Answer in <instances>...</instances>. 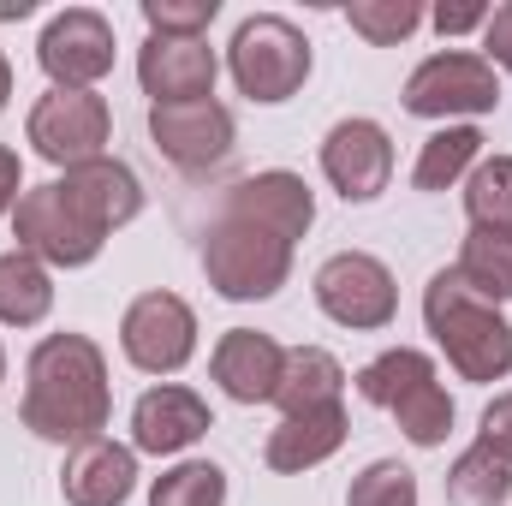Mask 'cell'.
Returning <instances> with one entry per match:
<instances>
[{"label":"cell","mask_w":512,"mask_h":506,"mask_svg":"<svg viewBox=\"0 0 512 506\" xmlns=\"http://www.w3.org/2000/svg\"><path fill=\"white\" fill-rule=\"evenodd\" d=\"M24 429L60 447H84L114 417L108 358L90 334H48L24 364Z\"/></svg>","instance_id":"1"},{"label":"cell","mask_w":512,"mask_h":506,"mask_svg":"<svg viewBox=\"0 0 512 506\" xmlns=\"http://www.w3.org/2000/svg\"><path fill=\"white\" fill-rule=\"evenodd\" d=\"M423 322L447 364L465 381H507L512 376V322L501 304H489L459 268H441L423 286Z\"/></svg>","instance_id":"2"},{"label":"cell","mask_w":512,"mask_h":506,"mask_svg":"<svg viewBox=\"0 0 512 506\" xmlns=\"http://www.w3.org/2000/svg\"><path fill=\"white\" fill-rule=\"evenodd\" d=\"M358 393L393 411V423L411 447H441L453 435V393L435 376V358L417 346H387L382 358H370L358 370Z\"/></svg>","instance_id":"3"},{"label":"cell","mask_w":512,"mask_h":506,"mask_svg":"<svg viewBox=\"0 0 512 506\" xmlns=\"http://www.w3.org/2000/svg\"><path fill=\"white\" fill-rule=\"evenodd\" d=\"M227 72H233L239 96H251L262 108L292 102L304 90V78H310V42H304V30L292 18L256 12L227 42Z\"/></svg>","instance_id":"4"},{"label":"cell","mask_w":512,"mask_h":506,"mask_svg":"<svg viewBox=\"0 0 512 506\" xmlns=\"http://www.w3.org/2000/svg\"><path fill=\"white\" fill-rule=\"evenodd\" d=\"M203 274L221 298L233 304H262L286 286L292 274V245L262 233L251 221H233V215H215V227L203 233Z\"/></svg>","instance_id":"5"},{"label":"cell","mask_w":512,"mask_h":506,"mask_svg":"<svg viewBox=\"0 0 512 506\" xmlns=\"http://www.w3.org/2000/svg\"><path fill=\"white\" fill-rule=\"evenodd\" d=\"M495 102H501L495 66L465 48H441L405 78V114L417 120H477L495 114Z\"/></svg>","instance_id":"6"},{"label":"cell","mask_w":512,"mask_h":506,"mask_svg":"<svg viewBox=\"0 0 512 506\" xmlns=\"http://www.w3.org/2000/svg\"><path fill=\"white\" fill-rule=\"evenodd\" d=\"M24 137L42 161L54 167H84L96 155H108L114 143V108L96 96V90H48L30 120H24Z\"/></svg>","instance_id":"7"},{"label":"cell","mask_w":512,"mask_h":506,"mask_svg":"<svg viewBox=\"0 0 512 506\" xmlns=\"http://www.w3.org/2000/svg\"><path fill=\"white\" fill-rule=\"evenodd\" d=\"M316 304L328 322L352 328V334H376L399 316V286L393 268L370 251H340L316 268Z\"/></svg>","instance_id":"8"},{"label":"cell","mask_w":512,"mask_h":506,"mask_svg":"<svg viewBox=\"0 0 512 506\" xmlns=\"http://www.w3.org/2000/svg\"><path fill=\"white\" fill-rule=\"evenodd\" d=\"M120 352L143 376H179L197 358V310L179 292H143L120 316Z\"/></svg>","instance_id":"9"},{"label":"cell","mask_w":512,"mask_h":506,"mask_svg":"<svg viewBox=\"0 0 512 506\" xmlns=\"http://www.w3.org/2000/svg\"><path fill=\"white\" fill-rule=\"evenodd\" d=\"M36 60L54 78V90H96L114 72V24L96 6H66L42 24Z\"/></svg>","instance_id":"10"},{"label":"cell","mask_w":512,"mask_h":506,"mask_svg":"<svg viewBox=\"0 0 512 506\" xmlns=\"http://www.w3.org/2000/svg\"><path fill=\"white\" fill-rule=\"evenodd\" d=\"M12 233H18V251H30L48 268H84L102 256V233L78 221V209L60 197V185H30L12 209Z\"/></svg>","instance_id":"11"},{"label":"cell","mask_w":512,"mask_h":506,"mask_svg":"<svg viewBox=\"0 0 512 506\" xmlns=\"http://www.w3.org/2000/svg\"><path fill=\"white\" fill-rule=\"evenodd\" d=\"M149 137H155V149L173 161V167H185V173H209V167H221L227 155H233V114L209 96V102H173V108H149Z\"/></svg>","instance_id":"12"},{"label":"cell","mask_w":512,"mask_h":506,"mask_svg":"<svg viewBox=\"0 0 512 506\" xmlns=\"http://www.w3.org/2000/svg\"><path fill=\"white\" fill-rule=\"evenodd\" d=\"M221 78V60L203 36H149L137 54V84L155 108L173 102H209Z\"/></svg>","instance_id":"13"},{"label":"cell","mask_w":512,"mask_h":506,"mask_svg":"<svg viewBox=\"0 0 512 506\" xmlns=\"http://www.w3.org/2000/svg\"><path fill=\"white\" fill-rule=\"evenodd\" d=\"M322 173L346 203H376L393 179V137L376 120H340L322 137Z\"/></svg>","instance_id":"14"},{"label":"cell","mask_w":512,"mask_h":506,"mask_svg":"<svg viewBox=\"0 0 512 506\" xmlns=\"http://www.w3.org/2000/svg\"><path fill=\"white\" fill-rule=\"evenodd\" d=\"M221 215L251 221V227H262V233H274V239L298 245V239L316 227V197H310V185H304L298 173L268 167V173H251V179H239V185L227 191Z\"/></svg>","instance_id":"15"},{"label":"cell","mask_w":512,"mask_h":506,"mask_svg":"<svg viewBox=\"0 0 512 506\" xmlns=\"http://www.w3.org/2000/svg\"><path fill=\"white\" fill-rule=\"evenodd\" d=\"M54 185L78 209V221L96 227L102 239L131 227L143 215V185H137V173H131L126 161H114V155H96L84 167H66V179H54Z\"/></svg>","instance_id":"16"},{"label":"cell","mask_w":512,"mask_h":506,"mask_svg":"<svg viewBox=\"0 0 512 506\" xmlns=\"http://www.w3.org/2000/svg\"><path fill=\"white\" fill-rule=\"evenodd\" d=\"M209 429H215L209 399L191 393V387H179V381H161V387H149V393L131 405V447H137V453H155V459L197 447Z\"/></svg>","instance_id":"17"},{"label":"cell","mask_w":512,"mask_h":506,"mask_svg":"<svg viewBox=\"0 0 512 506\" xmlns=\"http://www.w3.org/2000/svg\"><path fill=\"white\" fill-rule=\"evenodd\" d=\"M131 489H137V447L96 435L66 453V471H60L66 506H126Z\"/></svg>","instance_id":"18"},{"label":"cell","mask_w":512,"mask_h":506,"mask_svg":"<svg viewBox=\"0 0 512 506\" xmlns=\"http://www.w3.org/2000/svg\"><path fill=\"white\" fill-rule=\"evenodd\" d=\"M280 364H286V346H274L256 328H227L215 358H209V376L221 381V393L239 399V405H274Z\"/></svg>","instance_id":"19"},{"label":"cell","mask_w":512,"mask_h":506,"mask_svg":"<svg viewBox=\"0 0 512 506\" xmlns=\"http://www.w3.org/2000/svg\"><path fill=\"white\" fill-rule=\"evenodd\" d=\"M346 435H352L346 405L298 411V417H280V429L268 435L262 459H268V471H280V477H304V471H316L322 459H334V453L346 447Z\"/></svg>","instance_id":"20"},{"label":"cell","mask_w":512,"mask_h":506,"mask_svg":"<svg viewBox=\"0 0 512 506\" xmlns=\"http://www.w3.org/2000/svg\"><path fill=\"white\" fill-rule=\"evenodd\" d=\"M340 387H346V370H340L334 352H322V346H292L286 364H280L274 405H280V417L322 411V405H340Z\"/></svg>","instance_id":"21"},{"label":"cell","mask_w":512,"mask_h":506,"mask_svg":"<svg viewBox=\"0 0 512 506\" xmlns=\"http://www.w3.org/2000/svg\"><path fill=\"white\" fill-rule=\"evenodd\" d=\"M54 310V280L48 262H36L30 251L0 256V322L6 328H36Z\"/></svg>","instance_id":"22"},{"label":"cell","mask_w":512,"mask_h":506,"mask_svg":"<svg viewBox=\"0 0 512 506\" xmlns=\"http://www.w3.org/2000/svg\"><path fill=\"white\" fill-rule=\"evenodd\" d=\"M477 161H483V131L477 126H441L423 149H417L411 185H417V191H447V185H459Z\"/></svg>","instance_id":"23"},{"label":"cell","mask_w":512,"mask_h":506,"mask_svg":"<svg viewBox=\"0 0 512 506\" xmlns=\"http://www.w3.org/2000/svg\"><path fill=\"white\" fill-rule=\"evenodd\" d=\"M465 215L483 233H512V155H489L465 173Z\"/></svg>","instance_id":"24"},{"label":"cell","mask_w":512,"mask_h":506,"mask_svg":"<svg viewBox=\"0 0 512 506\" xmlns=\"http://www.w3.org/2000/svg\"><path fill=\"white\" fill-rule=\"evenodd\" d=\"M453 268H459L489 304H507L512 298V233H483V227H471Z\"/></svg>","instance_id":"25"},{"label":"cell","mask_w":512,"mask_h":506,"mask_svg":"<svg viewBox=\"0 0 512 506\" xmlns=\"http://www.w3.org/2000/svg\"><path fill=\"white\" fill-rule=\"evenodd\" d=\"M512 495V465L489 447H465L447 471V501L453 506H501Z\"/></svg>","instance_id":"26"},{"label":"cell","mask_w":512,"mask_h":506,"mask_svg":"<svg viewBox=\"0 0 512 506\" xmlns=\"http://www.w3.org/2000/svg\"><path fill=\"white\" fill-rule=\"evenodd\" d=\"M149 506H227V471L215 459H185L155 477Z\"/></svg>","instance_id":"27"},{"label":"cell","mask_w":512,"mask_h":506,"mask_svg":"<svg viewBox=\"0 0 512 506\" xmlns=\"http://www.w3.org/2000/svg\"><path fill=\"white\" fill-rule=\"evenodd\" d=\"M423 18H429V12H423L417 0H346V24H352L364 42H376V48L405 42Z\"/></svg>","instance_id":"28"},{"label":"cell","mask_w":512,"mask_h":506,"mask_svg":"<svg viewBox=\"0 0 512 506\" xmlns=\"http://www.w3.org/2000/svg\"><path fill=\"white\" fill-rule=\"evenodd\" d=\"M346 506H417V477L399 459H376V465H364L352 477Z\"/></svg>","instance_id":"29"},{"label":"cell","mask_w":512,"mask_h":506,"mask_svg":"<svg viewBox=\"0 0 512 506\" xmlns=\"http://www.w3.org/2000/svg\"><path fill=\"white\" fill-rule=\"evenodd\" d=\"M221 0H143L149 36H203L215 24Z\"/></svg>","instance_id":"30"},{"label":"cell","mask_w":512,"mask_h":506,"mask_svg":"<svg viewBox=\"0 0 512 506\" xmlns=\"http://www.w3.org/2000/svg\"><path fill=\"white\" fill-rule=\"evenodd\" d=\"M477 447H489L495 459H507V465H512V393H495V405L483 411Z\"/></svg>","instance_id":"31"},{"label":"cell","mask_w":512,"mask_h":506,"mask_svg":"<svg viewBox=\"0 0 512 506\" xmlns=\"http://www.w3.org/2000/svg\"><path fill=\"white\" fill-rule=\"evenodd\" d=\"M489 12H495V6H483V0H459V6H435L429 24H435L441 36H465V30H483Z\"/></svg>","instance_id":"32"},{"label":"cell","mask_w":512,"mask_h":506,"mask_svg":"<svg viewBox=\"0 0 512 506\" xmlns=\"http://www.w3.org/2000/svg\"><path fill=\"white\" fill-rule=\"evenodd\" d=\"M483 60L501 66V72H512V0L507 6H495L489 24H483Z\"/></svg>","instance_id":"33"},{"label":"cell","mask_w":512,"mask_h":506,"mask_svg":"<svg viewBox=\"0 0 512 506\" xmlns=\"http://www.w3.org/2000/svg\"><path fill=\"white\" fill-rule=\"evenodd\" d=\"M24 197V167H18V149L0 143V215H12Z\"/></svg>","instance_id":"34"},{"label":"cell","mask_w":512,"mask_h":506,"mask_svg":"<svg viewBox=\"0 0 512 506\" xmlns=\"http://www.w3.org/2000/svg\"><path fill=\"white\" fill-rule=\"evenodd\" d=\"M6 102H12V60L0 54V114H6Z\"/></svg>","instance_id":"35"},{"label":"cell","mask_w":512,"mask_h":506,"mask_svg":"<svg viewBox=\"0 0 512 506\" xmlns=\"http://www.w3.org/2000/svg\"><path fill=\"white\" fill-rule=\"evenodd\" d=\"M0 18H30V0H0Z\"/></svg>","instance_id":"36"},{"label":"cell","mask_w":512,"mask_h":506,"mask_svg":"<svg viewBox=\"0 0 512 506\" xmlns=\"http://www.w3.org/2000/svg\"><path fill=\"white\" fill-rule=\"evenodd\" d=\"M0 381H6V352H0Z\"/></svg>","instance_id":"37"}]
</instances>
